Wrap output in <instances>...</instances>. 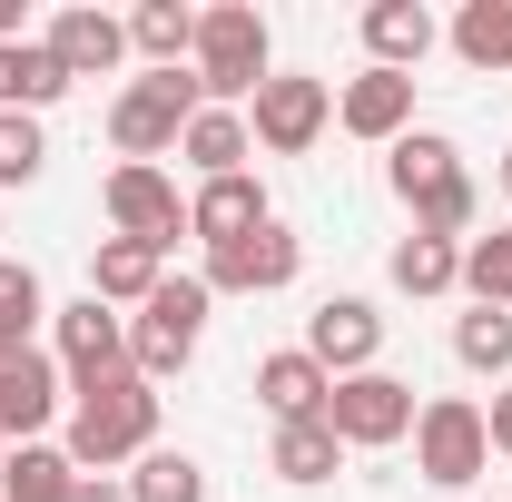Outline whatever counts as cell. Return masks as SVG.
<instances>
[{"label": "cell", "instance_id": "obj_1", "mask_svg": "<svg viewBox=\"0 0 512 502\" xmlns=\"http://www.w3.org/2000/svg\"><path fill=\"white\" fill-rule=\"evenodd\" d=\"M79 473H119L138 453H158V384L148 375H119L99 394H69V443H60Z\"/></svg>", "mask_w": 512, "mask_h": 502}, {"label": "cell", "instance_id": "obj_2", "mask_svg": "<svg viewBox=\"0 0 512 502\" xmlns=\"http://www.w3.org/2000/svg\"><path fill=\"white\" fill-rule=\"evenodd\" d=\"M384 178H394V197L414 207L424 237H453V247H463V227H473V168H463V148H453L444 128H404Z\"/></svg>", "mask_w": 512, "mask_h": 502}, {"label": "cell", "instance_id": "obj_3", "mask_svg": "<svg viewBox=\"0 0 512 502\" xmlns=\"http://www.w3.org/2000/svg\"><path fill=\"white\" fill-rule=\"evenodd\" d=\"M197 109H207L197 69H148V79H128L119 99H109V148H119L128 168H158V158H178V138H188Z\"/></svg>", "mask_w": 512, "mask_h": 502}, {"label": "cell", "instance_id": "obj_4", "mask_svg": "<svg viewBox=\"0 0 512 502\" xmlns=\"http://www.w3.org/2000/svg\"><path fill=\"white\" fill-rule=\"evenodd\" d=\"M197 89H207V109H247L256 89H266V10L256 0H217V10H197Z\"/></svg>", "mask_w": 512, "mask_h": 502}, {"label": "cell", "instance_id": "obj_5", "mask_svg": "<svg viewBox=\"0 0 512 502\" xmlns=\"http://www.w3.org/2000/svg\"><path fill=\"white\" fill-rule=\"evenodd\" d=\"M207 276H168L148 306L128 315V375H148V384H168V375H188V355H197V335H207Z\"/></svg>", "mask_w": 512, "mask_h": 502}, {"label": "cell", "instance_id": "obj_6", "mask_svg": "<svg viewBox=\"0 0 512 502\" xmlns=\"http://www.w3.org/2000/svg\"><path fill=\"white\" fill-rule=\"evenodd\" d=\"M414 414H424V404H414V384L404 375H335V394H325V434L345 443V453H384V443H404L414 434Z\"/></svg>", "mask_w": 512, "mask_h": 502}, {"label": "cell", "instance_id": "obj_7", "mask_svg": "<svg viewBox=\"0 0 512 502\" xmlns=\"http://www.w3.org/2000/svg\"><path fill=\"white\" fill-rule=\"evenodd\" d=\"M335 119V79H306V69H266V89L247 99V138L266 158H306Z\"/></svg>", "mask_w": 512, "mask_h": 502}, {"label": "cell", "instance_id": "obj_8", "mask_svg": "<svg viewBox=\"0 0 512 502\" xmlns=\"http://www.w3.org/2000/svg\"><path fill=\"white\" fill-rule=\"evenodd\" d=\"M483 463H493L483 404H473V394H434V404L414 414V473H424V483H444V493H463Z\"/></svg>", "mask_w": 512, "mask_h": 502}, {"label": "cell", "instance_id": "obj_9", "mask_svg": "<svg viewBox=\"0 0 512 502\" xmlns=\"http://www.w3.org/2000/svg\"><path fill=\"white\" fill-rule=\"evenodd\" d=\"M50 355H60V375H69V394H99V384H119L128 375V315H109L99 296H79V306H60L50 315Z\"/></svg>", "mask_w": 512, "mask_h": 502}, {"label": "cell", "instance_id": "obj_10", "mask_svg": "<svg viewBox=\"0 0 512 502\" xmlns=\"http://www.w3.org/2000/svg\"><path fill=\"white\" fill-rule=\"evenodd\" d=\"M99 207H109V237H138V247H178L188 237V197H178V178L168 168H109V188H99Z\"/></svg>", "mask_w": 512, "mask_h": 502}, {"label": "cell", "instance_id": "obj_11", "mask_svg": "<svg viewBox=\"0 0 512 502\" xmlns=\"http://www.w3.org/2000/svg\"><path fill=\"white\" fill-rule=\"evenodd\" d=\"M296 266H306V237L286 217H266L256 237L207 256V296H276V286H296Z\"/></svg>", "mask_w": 512, "mask_h": 502}, {"label": "cell", "instance_id": "obj_12", "mask_svg": "<svg viewBox=\"0 0 512 502\" xmlns=\"http://www.w3.org/2000/svg\"><path fill=\"white\" fill-rule=\"evenodd\" d=\"M306 355H316L325 375H375V355H384L375 296H325V306L306 315Z\"/></svg>", "mask_w": 512, "mask_h": 502}, {"label": "cell", "instance_id": "obj_13", "mask_svg": "<svg viewBox=\"0 0 512 502\" xmlns=\"http://www.w3.org/2000/svg\"><path fill=\"white\" fill-rule=\"evenodd\" d=\"M60 394H69V375H60V355H0V434L10 443H40V424L60 414Z\"/></svg>", "mask_w": 512, "mask_h": 502}, {"label": "cell", "instance_id": "obj_14", "mask_svg": "<svg viewBox=\"0 0 512 502\" xmlns=\"http://www.w3.org/2000/svg\"><path fill=\"white\" fill-rule=\"evenodd\" d=\"M40 50H50L69 79H109V69L128 60V20H119V10H89V0H79V10H60V20L40 30Z\"/></svg>", "mask_w": 512, "mask_h": 502}, {"label": "cell", "instance_id": "obj_15", "mask_svg": "<svg viewBox=\"0 0 512 502\" xmlns=\"http://www.w3.org/2000/svg\"><path fill=\"white\" fill-rule=\"evenodd\" d=\"M335 128L394 148V138L414 128V79H404V69H365V79H345V89H335Z\"/></svg>", "mask_w": 512, "mask_h": 502}, {"label": "cell", "instance_id": "obj_16", "mask_svg": "<svg viewBox=\"0 0 512 502\" xmlns=\"http://www.w3.org/2000/svg\"><path fill=\"white\" fill-rule=\"evenodd\" d=\"M266 217H276V207H266V188H256L247 168H237V178H197V197H188V237H207V256L256 237Z\"/></svg>", "mask_w": 512, "mask_h": 502}, {"label": "cell", "instance_id": "obj_17", "mask_svg": "<svg viewBox=\"0 0 512 502\" xmlns=\"http://www.w3.org/2000/svg\"><path fill=\"white\" fill-rule=\"evenodd\" d=\"M325 394H335V375H325L306 345H286V355L256 365V404H266L276 424H325Z\"/></svg>", "mask_w": 512, "mask_h": 502}, {"label": "cell", "instance_id": "obj_18", "mask_svg": "<svg viewBox=\"0 0 512 502\" xmlns=\"http://www.w3.org/2000/svg\"><path fill=\"white\" fill-rule=\"evenodd\" d=\"M158 286H168V247L99 237V256H89V296H99V306H148Z\"/></svg>", "mask_w": 512, "mask_h": 502}, {"label": "cell", "instance_id": "obj_19", "mask_svg": "<svg viewBox=\"0 0 512 502\" xmlns=\"http://www.w3.org/2000/svg\"><path fill=\"white\" fill-rule=\"evenodd\" d=\"M434 40H444V30H434L424 0H375V10H365V50H375V69H404V79H414Z\"/></svg>", "mask_w": 512, "mask_h": 502}, {"label": "cell", "instance_id": "obj_20", "mask_svg": "<svg viewBox=\"0 0 512 502\" xmlns=\"http://www.w3.org/2000/svg\"><path fill=\"white\" fill-rule=\"evenodd\" d=\"M69 89H79V79H69V69L50 60L40 40H10V50H0V109H20V119H40V109H60Z\"/></svg>", "mask_w": 512, "mask_h": 502}, {"label": "cell", "instance_id": "obj_21", "mask_svg": "<svg viewBox=\"0 0 512 502\" xmlns=\"http://www.w3.org/2000/svg\"><path fill=\"white\" fill-rule=\"evenodd\" d=\"M128 50H138L148 69H188L197 10H188V0H138V10H128Z\"/></svg>", "mask_w": 512, "mask_h": 502}, {"label": "cell", "instance_id": "obj_22", "mask_svg": "<svg viewBox=\"0 0 512 502\" xmlns=\"http://www.w3.org/2000/svg\"><path fill=\"white\" fill-rule=\"evenodd\" d=\"M247 109H197L188 119V138H178V158H188L197 178H237V168H247Z\"/></svg>", "mask_w": 512, "mask_h": 502}, {"label": "cell", "instance_id": "obj_23", "mask_svg": "<svg viewBox=\"0 0 512 502\" xmlns=\"http://www.w3.org/2000/svg\"><path fill=\"white\" fill-rule=\"evenodd\" d=\"M69 493H79V463H69L60 443H10L0 502H69Z\"/></svg>", "mask_w": 512, "mask_h": 502}, {"label": "cell", "instance_id": "obj_24", "mask_svg": "<svg viewBox=\"0 0 512 502\" xmlns=\"http://www.w3.org/2000/svg\"><path fill=\"white\" fill-rule=\"evenodd\" d=\"M384 276H394L404 296H453V286H463V247H453V237H424V227H414V237H394Z\"/></svg>", "mask_w": 512, "mask_h": 502}, {"label": "cell", "instance_id": "obj_25", "mask_svg": "<svg viewBox=\"0 0 512 502\" xmlns=\"http://www.w3.org/2000/svg\"><path fill=\"white\" fill-rule=\"evenodd\" d=\"M40 325H50V286H40V266L0 256V355H30Z\"/></svg>", "mask_w": 512, "mask_h": 502}, {"label": "cell", "instance_id": "obj_26", "mask_svg": "<svg viewBox=\"0 0 512 502\" xmlns=\"http://www.w3.org/2000/svg\"><path fill=\"white\" fill-rule=\"evenodd\" d=\"M335 463H345V443L325 424H276V443H266V473L276 483H335Z\"/></svg>", "mask_w": 512, "mask_h": 502}, {"label": "cell", "instance_id": "obj_27", "mask_svg": "<svg viewBox=\"0 0 512 502\" xmlns=\"http://www.w3.org/2000/svg\"><path fill=\"white\" fill-rule=\"evenodd\" d=\"M453 50L473 69H512V0H463L453 10Z\"/></svg>", "mask_w": 512, "mask_h": 502}, {"label": "cell", "instance_id": "obj_28", "mask_svg": "<svg viewBox=\"0 0 512 502\" xmlns=\"http://www.w3.org/2000/svg\"><path fill=\"white\" fill-rule=\"evenodd\" d=\"M128 502H207V473H197V453H138V473H128Z\"/></svg>", "mask_w": 512, "mask_h": 502}, {"label": "cell", "instance_id": "obj_29", "mask_svg": "<svg viewBox=\"0 0 512 502\" xmlns=\"http://www.w3.org/2000/svg\"><path fill=\"white\" fill-rule=\"evenodd\" d=\"M463 286H473V306H503L512 315V227L463 237Z\"/></svg>", "mask_w": 512, "mask_h": 502}, {"label": "cell", "instance_id": "obj_30", "mask_svg": "<svg viewBox=\"0 0 512 502\" xmlns=\"http://www.w3.org/2000/svg\"><path fill=\"white\" fill-rule=\"evenodd\" d=\"M453 355H463L473 375H503V365H512V315L503 306H473L463 325H453Z\"/></svg>", "mask_w": 512, "mask_h": 502}, {"label": "cell", "instance_id": "obj_31", "mask_svg": "<svg viewBox=\"0 0 512 502\" xmlns=\"http://www.w3.org/2000/svg\"><path fill=\"white\" fill-rule=\"evenodd\" d=\"M40 158H50V138H40V119L0 109V188H30V178H40Z\"/></svg>", "mask_w": 512, "mask_h": 502}, {"label": "cell", "instance_id": "obj_32", "mask_svg": "<svg viewBox=\"0 0 512 502\" xmlns=\"http://www.w3.org/2000/svg\"><path fill=\"white\" fill-rule=\"evenodd\" d=\"M69 502H128V483H109V473H79V493Z\"/></svg>", "mask_w": 512, "mask_h": 502}, {"label": "cell", "instance_id": "obj_33", "mask_svg": "<svg viewBox=\"0 0 512 502\" xmlns=\"http://www.w3.org/2000/svg\"><path fill=\"white\" fill-rule=\"evenodd\" d=\"M483 434H493V453H512V394H493V414H483Z\"/></svg>", "mask_w": 512, "mask_h": 502}, {"label": "cell", "instance_id": "obj_34", "mask_svg": "<svg viewBox=\"0 0 512 502\" xmlns=\"http://www.w3.org/2000/svg\"><path fill=\"white\" fill-rule=\"evenodd\" d=\"M503 197H512V148H503Z\"/></svg>", "mask_w": 512, "mask_h": 502}, {"label": "cell", "instance_id": "obj_35", "mask_svg": "<svg viewBox=\"0 0 512 502\" xmlns=\"http://www.w3.org/2000/svg\"><path fill=\"white\" fill-rule=\"evenodd\" d=\"M0 463H10V434H0Z\"/></svg>", "mask_w": 512, "mask_h": 502}]
</instances>
